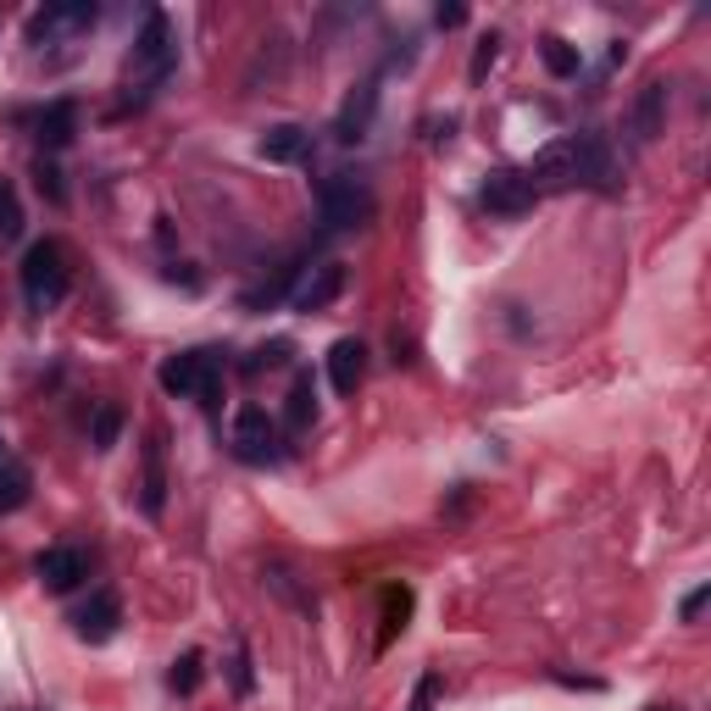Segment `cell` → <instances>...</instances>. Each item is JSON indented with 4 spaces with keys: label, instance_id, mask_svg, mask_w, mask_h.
Returning <instances> with one entry per match:
<instances>
[{
    "label": "cell",
    "instance_id": "cell-1",
    "mask_svg": "<svg viewBox=\"0 0 711 711\" xmlns=\"http://www.w3.org/2000/svg\"><path fill=\"white\" fill-rule=\"evenodd\" d=\"M23 301L28 312H50V306H62L68 301V251L56 245V240H34L23 251Z\"/></svg>",
    "mask_w": 711,
    "mask_h": 711
},
{
    "label": "cell",
    "instance_id": "cell-2",
    "mask_svg": "<svg viewBox=\"0 0 711 711\" xmlns=\"http://www.w3.org/2000/svg\"><path fill=\"white\" fill-rule=\"evenodd\" d=\"M134 68L145 73V84H140V95H134L129 106H145V100L172 79V68H178V45H172L167 12H150V17H145V28H140V39H134Z\"/></svg>",
    "mask_w": 711,
    "mask_h": 711
},
{
    "label": "cell",
    "instance_id": "cell-3",
    "mask_svg": "<svg viewBox=\"0 0 711 711\" xmlns=\"http://www.w3.org/2000/svg\"><path fill=\"white\" fill-rule=\"evenodd\" d=\"M317 206H323V222L345 233V228H367L373 222L378 195L356 172H334V178H323V184H317Z\"/></svg>",
    "mask_w": 711,
    "mask_h": 711
},
{
    "label": "cell",
    "instance_id": "cell-4",
    "mask_svg": "<svg viewBox=\"0 0 711 711\" xmlns=\"http://www.w3.org/2000/svg\"><path fill=\"white\" fill-rule=\"evenodd\" d=\"M156 378L178 400H212L217 395V350H178L161 362Z\"/></svg>",
    "mask_w": 711,
    "mask_h": 711
},
{
    "label": "cell",
    "instance_id": "cell-5",
    "mask_svg": "<svg viewBox=\"0 0 711 711\" xmlns=\"http://www.w3.org/2000/svg\"><path fill=\"white\" fill-rule=\"evenodd\" d=\"M233 456L251 461V467H273L278 461V423L267 418L262 406H240V418H233Z\"/></svg>",
    "mask_w": 711,
    "mask_h": 711
},
{
    "label": "cell",
    "instance_id": "cell-6",
    "mask_svg": "<svg viewBox=\"0 0 711 711\" xmlns=\"http://www.w3.org/2000/svg\"><path fill=\"white\" fill-rule=\"evenodd\" d=\"M479 201H484V212H495V217H522L533 201H540V190H533V178H528V172H517V167H495V172L484 178Z\"/></svg>",
    "mask_w": 711,
    "mask_h": 711
},
{
    "label": "cell",
    "instance_id": "cell-7",
    "mask_svg": "<svg viewBox=\"0 0 711 711\" xmlns=\"http://www.w3.org/2000/svg\"><path fill=\"white\" fill-rule=\"evenodd\" d=\"M573 184L601 190V195L617 190V167H612V150L601 134H573Z\"/></svg>",
    "mask_w": 711,
    "mask_h": 711
},
{
    "label": "cell",
    "instance_id": "cell-8",
    "mask_svg": "<svg viewBox=\"0 0 711 711\" xmlns=\"http://www.w3.org/2000/svg\"><path fill=\"white\" fill-rule=\"evenodd\" d=\"M34 578L50 589V595H68V589H79V583L89 578V562H84V551H73V545H50V551L34 556Z\"/></svg>",
    "mask_w": 711,
    "mask_h": 711
},
{
    "label": "cell",
    "instance_id": "cell-9",
    "mask_svg": "<svg viewBox=\"0 0 711 711\" xmlns=\"http://www.w3.org/2000/svg\"><path fill=\"white\" fill-rule=\"evenodd\" d=\"M117 628H123V601H117L111 589H95L89 606L73 612V634H79L84 644H106Z\"/></svg>",
    "mask_w": 711,
    "mask_h": 711
},
{
    "label": "cell",
    "instance_id": "cell-10",
    "mask_svg": "<svg viewBox=\"0 0 711 711\" xmlns=\"http://www.w3.org/2000/svg\"><path fill=\"white\" fill-rule=\"evenodd\" d=\"M373 111H378V84L367 79V84H356V89L345 95V106H339V117H334V140H339V145L367 140V129H373Z\"/></svg>",
    "mask_w": 711,
    "mask_h": 711
},
{
    "label": "cell",
    "instance_id": "cell-11",
    "mask_svg": "<svg viewBox=\"0 0 711 711\" xmlns=\"http://www.w3.org/2000/svg\"><path fill=\"white\" fill-rule=\"evenodd\" d=\"M140 506L145 517H161L167 511V434L150 429L145 434V479H140Z\"/></svg>",
    "mask_w": 711,
    "mask_h": 711
},
{
    "label": "cell",
    "instance_id": "cell-12",
    "mask_svg": "<svg viewBox=\"0 0 711 711\" xmlns=\"http://www.w3.org/2000/svg\"><path fill=\"white\" fill-rule=\"evenodd\" d=\"M345 278H350V273H345L339 262L312 267V278L289 294V306H294V312H306V317H312V312H328V306L339 301V294H345Z\"/></svg>",
    "mask_w": 711,
    "mask_h": 711
},
{
    "label": "cell",
    "instance_id": "cell-13",
    "mask_svg": "<svg viewBox=\"0 0 711 711\" xmlns=\"http://www.w3.org/2000/svg\"><path fill=\"white\" fill-rule=\"evenodd\" d=\"M367 378V345L362 339H334L328 345V384L334 395H356Z\"/></svg>",
    "mask_w": 711,
    "mask_h": 711
},
{
    "label": "cell",
    "instance_id": "cell-14",
    "mask_svg": "<svg viewBox=\"0 0 711 711\" xmlns=\"http://www.w3.org/2000/svg\"><path fill=\"white\" fill-rule=\"evenodd\" d=\"M28 495H34V472H28V461H23L12 445H0V517L17 511V506H28Z\"/></svg>",
    "mask_w": 711,
    "mask_h": 711
},
{
    "label": "cell",
    "instance_id": "cell-15",
    "mask_svg": "<svg viewBox=\"0 0 711 711\" xmlns=\"http://www.w3.org/2000/svg\"><path fill=\"white\" fill-rule=\"evenodd\" d=\"M662 123H667V84L650 79V84L639 89V100H634V140L650 145V140L662 134Z\"/></svg>",
    "mask_w": 711,
    "mask_h": 711
},
{
    "label": "cell",
    "instance_id": "cell-16",
    "mask_svg": "<svg viewBox=\"0 0 711 711\" xmlns=\"http://www.w3.org/2000/svg\"><path fill=\"white\" fill-rule=\"evenodd\" d=\"M73 134H79V106H73V100H50V106L34 117V140L50 145V150L73 145Z\"/></svg>",
    "mask_w": 711,
    "mask_h": 711
},
{
    "label": "cell",
    "instance_id": "cell-17",
    "mask_svg": "<svg viewBox=\"0 0 711 711\" xmlns=\"http://www.w3.org/2000/svg\"><path fill=\"white\" fill-rule=\"evenodd\" d=\"M256 150H262L267 161H284V167H289V161H306V156H312V134H306L301 123H273V129L256 140Z\"/></svg>",
    "mask_w": 711,
    "mask_h": 711
},
{
    "label": "cell",
    "instance_id": "cell-18",
    "mask_svg": "<svg viewBox=\"0 0 711 711\" xmlns=\"http://www.w3.org/2000/svg\"><path fill=\"white\" fill-rule=\"evenodd\" d=\"M406 623H411V589H406V583H389V589H384V628H378V650H389L395 634H406Z\"/></svg>",
    "mask_w": 711,
    "mask_h": 711
},
{
    "label": "cell",
    "instance_id": "cell-19",
    "mask_svg": "<svg viewBox=\"0 0 711 711\" xmlns=\"http://www.w3.org/2000/svg\"><path fill=\"white\" fill-rule=\"evenodd\" d=\"M284 418H289L294 434H306V429L317 423V384H312V373L294 378V389H289V411H284Z\"/></svg>",
    "mask_w": 711,
    "mask_h": 711
},
{
    "label": "cell",
    "instance_id": "cell-20",
    "mask_svg": "<svg viewBox=\"0 0 711 711\" xmlns=\"http://www.w3.org/2000/svg\"><path fill=\"white\" fill-rule=\"evenodd\" d=\"M89 23H95V7H89V0H79V7H50V12H39L28 34L39 39V34H50V28H89Z\"/></svg>",
    "mask_w": 711,
    "mask_h": 711
},
{
    "label": "cell",
    "instance_id": "cell-21",
    "mask_svg": "<svg viewBox=\"0 0 711 711\" xmlns=\"http://www.w3.org/2000/svg\"><path fill=\"white\" fill-rule=\"evenodd\" d=\"M117 434H123V406H117V400H100L95 418H89V445H95V450H111Z\"/></svg>",
    "mask_w": 711,
    "mask_h": 711
},
{
    "label": "cell",
    "instance_id": "cell-22",
    "mask_svg": "<svg viewBox=\"0 0 711 711\" xmlns=\"http://www.w3.org/2000/svg\"><path fill=\"white\" fill-rule=\"evenodd\" d=\"M540 56H545V68H551L556 79H578V68H583L578 45H567V39H556V34H545V39H540Z\"/></svg>",
    "mask_w": 711,
    "mask_h": 711
},
{
    "label": "cell",
    "instance_id": "cell-23",
    "mask_svg": "<svg viewBox=\"0 0 711 711\" xmlns=\"http://www.w3.org/2000/svg\"><path fill=\"white\" fill-rule=\"evenodd\" d=\"M262 578H267V589H273V595H284V601H289L294 612H306V617L317 612V601L306 595V589H301V583H294V573H289V567H267Z\"/></svg>",
    "mask_w": 711,
    "mask_h": 711
},
{
    "label": "cell",
    "instance_id": "cell-24",
    "mask_svg": "<svg viewBox=\"0 0 711 711\" xmlns=\"http://www.w3.org/2000/svg\"><path fill=\"white\" fill-rule=\"evenodd\" d=\"M201 673H206V656H201V650H184V656L172 662V673H167V689H172V695H195V689H201Z\"/></svg>",
    "mask_w": 711,
    "mask_h": 711
},
{
    "label": "cell",
    "instance_id": "cell-25",
    "mask_svg": "<svg viewBox=\"0 0 711 711\" xmlns=\"http://www.w3.org/2000/svg\"><path fill=\"white\" fill-rule=\"evenodd\" d=\"M228 689L233 695H256V673H251V644L233 634V656H228Z\"/></svg>",
    "mask_w": 711,
    "mask_h": 711
},
{
    "label": "cell",
    "instance_id": "cell-26",
    "mask_svg": "<svg viewBox=\"0 0 711 711\" xmlns=\"http://www.w3.org/2000/svg\"><path fill=\"white\" fill-rule=\"evenodd\" d=\"M17 233H23V206H17L12 178H0V240H17Z\"/></svg>",
    "mask_w": 711,
    "mask_h": 711
},
{
    "label": "cell",
    "instance_id": "cell-27",
    "mask_svg": "<svg viewBox=\"0 0 711 711\" xmlns=\"http://www.w3.org/2000/svg\"><path fill=\"white\" fill-rule=\"evenodd\" d=\"M439 695H445V678H439V673H423L418 684H411L406 711H434V706H439Z\"/></svg>",
    "mask_w": 711,
    "mask_h": 711
},
{
    "label": "cell",
    "instance_id": "cell-28",
    "mask_svg": "<svg viewBox=\"0 0 711 711\" xmlns=\"http://www.w3.org/2000/svg\"><path fill=\"white\" fill-rule=\"evenodd\" d=\"M34 178H39V195H45L50 206H62V201H68V190H62V172H56V161H45V156H39Z\"/></svg>",
    "mask_w": 711,
    "mask_h": 711
},
{
    "label": "cell",
    "instance_id": "cell-29",
    "mask_svg": "<svg viewBox=\"0 0 711 711\" xmlns=\"http://www.w3.org/2000/svg\"><path fill=\"white\" fill-rule=\"evenodd\" d=\"M495 56H501V39H495V34H484V39H479V50H472V68H467V79L479 84V79L495 68Z\"/></svg>",
    "mask_w": 711,
    "mask_h": 711
},
{
    "label": "cell",
    "instance_id": "cell-30",
    "mask_svg": "<svg viewBox=\"0 0 711 711\" xmlns=\"http://www.w3.org/2000/svg\"><path fill=\"white\" fill-rule=\"evenodd\" d=\"M289 356V339H273V345H262V350H251L245 356V373H262V367H278Z\"/></svg>",
    "mask_w": 711,
    "mask_h": 711
},
{
    "label": "cell",
    "instance_id": "cell-31",
    "mask_svg": "<svg viewBox=\"0 0 711 711\" xmlns=\"http://www.w3.org/2000/svg\"><path fill=\"white\" fill-rule=\"evenodd\" d=\"M706 601H711V583H700V589H689V595H684V606H678V617H684V623H695V617L706 612Z\"/></svg>",
    "mask_w": 711,
    "mask_h": 711
},
{
    "label": "cell",
    "instance_id": "cell-32",
    "mask_svg": "<svg viewBox=\"0 0 711 711\" xmlns=\"http://www.w3.org/2000/svg\"><path fill=\"white\" fill-rule=\"evenodd\" d=\"M434 23H439V28H461V23H467V12H461V7H439V12H434Z\"/></svg>",
    "mask_w": 711,
    "mask_h": 711
},
{
    "label": "cell",
    "instance_id": "cell-33",
    "mask_svg": "<svg viewBox=\"0 0 711 711\" xmlns=\"http://www.w3.org/2000/svg\"><path fill=\"white\" fill-rule=\"evenodd\" d=\"M389 350H395V362H411V339H406V334H400V328H395V334H389Z\"/></svg>",
    "mask_w": 711,
    "mask_h": 711
}]
</instances>
